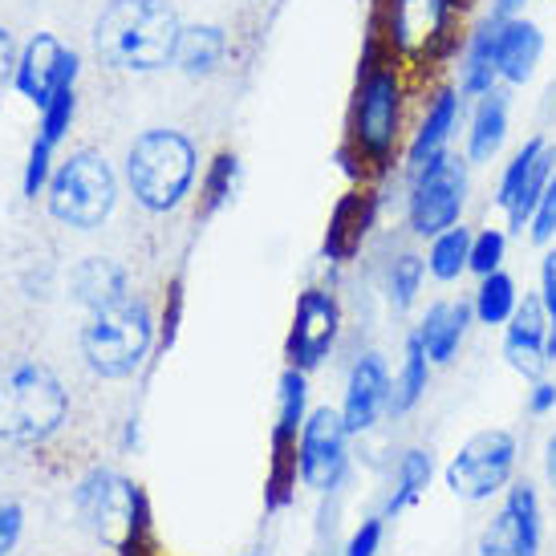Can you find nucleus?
I'll return each mask as SVG.
<instances>
[{
    "label": "nucleus",
    "mask_w": 556,
    "mask_h": 556,
    "mask_svg": "<svg viewBox=\"0 0 556 556\" xmlns=\"http://www.w3.org/2000/svg\"><path fill=\"white\" fill-rule=\"evenodd\" d=\"M184 21L167 0H110L93 21V53L110 70L155 74L175 65Z\"/></svg>",
    "instance_id": "f257e3e1"
},
{
    "label": "nucleus",
    "mask_w": 556,
    "mask_h": 556,
    "mask_svg": "<svg viewBox=\"0 0 556 556\" xmlns=\"http://www.w3.org/2000/svg\"><path fill=\"white\" fill-rule=\"evenodd\" d=\"M402 126V81L399 65L378 62V37H370L362 74H357L354 110H350V147H341V167L362 175L366 167L387 170L399 147Z\"/></svg>",
    "instance_id": "f03ea898"
},
{
    "label": "nucleus",
    "mask_w": 556,
    "mask_h": 556,
    "mask_svg": "<svg viewBox=\"0 0 556 556\" xmlns=\"http://www.w3.org/2000/svg\"><path fill=\"white\" fill-rule=\"evenodd\" d=\"M200 170L195 142L179 130H142L126 151V184L147 212H175L191 195Z\"/></svg>",
    "instance_id": "7ed1b4c3"
},
{
    "label": "nucleus",
    "mask_w": 556,
    "mask_h": 556,
    "mask_svg": "<svg viewBox=\"0 0 556 556\" xmlns=\"http://www.w3.org/2000/svg\"><path fill=\"white\" fill-rule=\"evenodd\" d=\"M70 415V394L58 374L41 362H21L0 374V443L37 447L62 431Z\"/></svg>",
    "instance_id": "20e7f679"
},
{
    "label": "nucleus",
    "mask_w": 556,
    "mask_h": 556,
    "mask_svg": "<svg viewBox=\"0 0 556 556\" xmlns=\"http://www.w3.org/2000/svg\"><path fill=\"white\" fill-rule=\"evenodd\" d=\"M155 345V321L139 296L93 309L81 325V357L98 378H130Z\"/></svg>",
    "instance_id": "39448f33"
},
{
    "label": "nucleus",
    "mask_w": 556,
    "mask_h": 556,
    "mask_svg": "<svg viewBox=\"0 0 556 556\" xmlns=\"http://www.w3.org/2000/svg\"><path fill=\"white\" fill-rule=\"evenodd\" d=\"M49 216L78 228V232H93L102 228L118 203V175L106 163V155L98 151H74L70 159H62L46 187Z\"/></svg>",
    "instance_id": "423d86ee"
},
{
    "label": "nucleus",
    "mask_w": 556,
    "mask_h": 556,
    "mask_svg": "<svg viewBox=\"0 0 556 556\" xmlns=\"http://www.w3.org/2000/svg\"><path fill=\"white\" fill-rule=\"evenodd\" d=\"M142 504H147V492L139 483L118 476V471H106V467L90 471L74 492V511H78L81 528L110 548H118L126 541V532L139 520Z\"/></svg>",
    "instance_id": "0eeeda50"
},
{
    "label": "nucleus",
    "mask_w": 556,
    "mask_h": 556,
    "mask_svg": "<svg viewBox=\"0 0 556 556\" xmlns=\"http://www.w3.org/2000/svg\"><path fill=\"white\" fill-rule=\"evenodd\" d=\"M387 37L394 53L439 62L455 49V0H390Z\"/></svg>",
    "instance_id": "6e6552de"
},
{
    "label": "nucleus",
    "mask_w": 556,
    "mask_h": 556,
    "mask_svg": "<svg viewBox=\"0 0 556 556\" xmlns=\"http://www.w3.org/2000/svg\"><path fill=\"white\" fill-rule=\"evenodd\" d=\"M467 200V170L464 163L451 155L434 159L431 167H422L410 187V228L418 236H439L459 224Z\"/></svg>",
    "instance_id": "1a4fd4ad"
},
{
    "label": "nucleus",
    "mask_w": 556,
    "mask_h": 556,
    "mask_svg": "<svg viewBox=\"0 0 556 556\" xmlns=\"http://www.w3.org/2000/svg\"><path fill=\"white\" fill-rule=\"evenodd\" d=\"M516 467V439L508 431H479L451 459L447 488L459 500H488L511 479Z\"/></svg>",
    "instance_id": "9d476101"
},
{
    "label": "nucleus",
    "mask_w": 556,
    "mask_h": 556,
    "mask_svg": "<svg viewBox=\"0 0 556 556\" xmlns=\"http://www.w3.org/2000/svg\"><path fill=\"white\" fill-rule=\"evenodd\" d=\"M345 443H350V427L341 410H313L305 415V427H301V483L313 488V492H329L338 488L341 476H345Z\"/></svg>",
    "instance_id": "9b49d317"
},
{
    "label": "nucleus",
    "mask_w": 556,
    "mask_h": 556,
    "mask_svg": "<svg viewBox=\"0 0 556 556\" xmlns=\"http://www.w3.org/2000/svg\"><path fill=\"white\" fill-rule=\"evenodd\" d=\"M78 81V53L65 49L53 33H37L29 46L16 58L13 86L21 98H29L33 106L41 110L53 93L70 90Z\"/></svg>",
    "instance_id": "f8f14e48"
},
{
    "label": "nucleus",
    "mask_w": 556,
    "mask_h": 556,
    "mask_svg": "<svg viewBox=\"0 0 556 556\" xmlns=\"http://www.w3.org/2000/svg\"><path fill=\"white\" fill-rule=\"evenodd\" d=\"M341 329V309L338 301L321 289H305L296 296V313L293 325H289V341H285V354H289V366L296 370H313L321 366L333 341H338Z\"/></svg>",
    "instance_id": "ddd939ff"
},
{
    "label": "nucleus",
    "mask_w": 556,
    "mask_h": 556,
    "mask_svg": "<svg viewBox=\"0 0 556 556\" xmlns=\"http://www.w3.org/2000/svg\"><path fill=\"white\" fill-rule=\"evenodd\" d=\"M483 556H536L541 553V500L528 483H516L504 511L479 536Z\"/></svg>",
    "instance_id": "4468645a"
},
{
    "label": "nucleus",
    "mask_w": 556,
    "mask_h": 556,
    "mask_svg": "<svg viewBox=\"0 0 556 556\" xmlns=\"http://www.w3.org/2000/svg\"><path fill=\"white\" fill-rule=\"evenodd\" d=\"M74 114H78V93L74 86L62 93H53L46 106H41V123H37V139L29 147V163H25V179H21V191L37 200L41 191L49 187V175H53V151L62 147L65 130L74 123Z\"/></svg>",
    "instance_id": "2eb2a0df"
},
{
    "label": "nucleus",
    "mask_w": 556,
    "mask_h": 556,
    "mask_svg": "<svg viewBox=\"0 0 556 556\" xmlns=\"http://www.w3.org/2000/svg\"><path fill=\"white\" fill-rule=\"evenodd\" d=\"M504 357L516 374L525 378H541L548 357V313H544L541 296H525L516 313L508 317V333H504Z\"/></svg>",
    "instance_id": "dca6fc26"
},
{
    "label": "nucleus",
    "mask_w": 556,
    "mask_h": 556,
    "mask_svg": "<svg viewBox=\"0 0 556 556\" xmlns=\"http://www.w3.org/2000/svg\"><path fill=\"white\" fill-rule=\"evenodd\" d=\"M387 406H390V374H387V366H382V357L366 354L354 370H350L341 418H345L350 434H362V431H370Z\"/></svg>",
    "instance_id": "f3484780"
},
{
    "label": "nucleus",
    "mask_w": 556,
    "mask_h": 556,
    "mask_svg": "<svg viewBox=\"0 0 556 556\" xmlns=\"http://www.w3.org/2000/svg\"><path fill=\"white\" fill-rule=\"evenodd\" d=\"M541 58H544V33L536 21H525V16L500 21V33H495V70H500V81L525 86L536 74Z\"/></svg>",
    "instance_id": "a211bd4d"
},
{
    "label": "nucleus",
    "mask_w": 556,
    "mask_h": 556,
    "mask_svg": "<svg viewBox=\"0 0 556 556\" xmlns=\"http://www.w3.org/2000/svg\"><path fill=\"white\" fill-rule=\"evenodd\" d=\"M459 106H464V93L459 90H439L427 102V114H422V123L415 130V142H410V151H406V167L410 175H418L422 167H431L434 159L447 155V142L455 135V126H459Z\"/></svg>",
    "instance_id": "6ab92c4d"
},
{
    "label": "nucleus",
    "mask_w": 556,
    "mask_h": 556,
    "mask_svg": "<svg viewBox=\"0 0 556 556\" xmlns=\"http://www.w3.org/2000/svg\"><path fill=\"white\" fill-rule=\"evenodd\" d=\"M374 228V195L370 191H350L341 195L333 216L325 224L321 256L329 264H345L357 256V248L366 240V232Z\"/></svg>",
    "instance_id": "aec40b11"
},
{
    "label": "nucleus",
    "mask_w": 556,
    "mask_h": 556,
    "mask_svg": "<svg viewBox=\"0 0 556 556\" xmlns=\"http://www.w3.org/2000/svg\"><path fill=\"white\" fill-rule=\"evenodd\" d=\"M70 296L81 309H106L114 301H123L126 293V268L110 256H86V261L70 273Z\"/></svg>",
    "instance_id": "412c9836"
},
{
    "label": "nucleus",
    "mask_w": 556,
    "mask_h": 556,
    "mask_svg": "<svg viewBox=\"0 0 556 556\" xmlns=\"http://www.w3.org/2000/svg\"><path fill=\"white\" fill-rule=\"evenodd\" d=\"M471 313H476V305H467V301H443V305H431V309H427L415 338L422 341V350H427L431 362L447 366L451 357H455V350H459V341H464V333H467V325H471Z\"/></svg>",
    "instance_id": "4be33fe9"
},
{
    "label": "nucleus",
    "mask_w": 556,
    "mask_h": 556,
    "mask_svg": "<svg viewBox=\"0 0 556 556\" xmlns=\"http://www.w3.org/2000/svg\"><path fill=\"white\" fill-rule=\"evenodd\" d=\"M508 139V93L492 90L479 98L467 130V163H492Z\"/></svg>",
    "instance_id": "5701e85b"
},
{
    "label": "nucleus",
    "mask_w": 556,
    "mask_h": 556,
    "mask_svg": "<svg viewBox=\"0 0 556 556\" xmlns=\"http://www.w3.org/2000/svg\"><path fill=\"white\" fill-rule=\"evenodd\" d=\"M495 33H500V21L488 16L471 41L464 49V65H459V93L464 98H483V93L495 90L500 81V70H495Z\"/></svg>",
    "instance_id": "b1692460"
},
{
    "label": "nucleus",
    "mask_w": 556,
    "mask_h": 556,
    "mask_svg": "<svg viewBox=\"0 0 556 556\" xmlns=\"http://www.w3.org/2000/svg\"><path fill=\"white\" fill-rule=\"evenodd\" d=\"M301 434L273 427V459H268V483H264V508L280 511L293 504L296 479H301Z\"/></svg>",
    "instance_id": "393cba45"
},
{
    "label": "nucleus",
    "mask_w": 556,
    "mask_h": 556,
    "mask_svg": "<svg viewBox=\"0 0 556 556\" xmlns=\"http://www.w3.org/2000/svg\"><path fill=\"white\" fill-rule=\"evenodd\" d=\"M228 53V33L219 25H184L179 33V49H175V65L187 78H212Z\"/></svg>",
    "instance_id": "a878e982"
},
{
    "label": "nucleus",
    "mask_w": 556,
    "mask_h": 556,
    "mask_svg": "<svg viewBox=\"0 0 556 556\" xmlns=\"http://www.w3.org/2000/svg\"><path fill=\"white\" fill-rule=\"evenodd\" d=\"M431 357L422 350V341L410 338L406 341V357H402V370L399 378L390 382V410L394 415H406V410H415L418 399L427 394V378H431V366H427Z\"/></svg>",
    "instance_id": "bb28decb"
},
{
    "label": "nucleus",
    "mask_w": 556,
    "mask_h": 556,
    "mask_svg": "<svg viewBox=\"0 0 556 556\" xmlns=\"http://www.w3.org/2000/svg\"><path fill=\"white\" fill-rule=\"evenodd\" d=\"M520 305V293H516V280L508 273H492V277H479V293H476V317L483 325H504Z\"/></svg>",
    "instance_id": "cd10ccee"
},
{
    "label": "nucleus",
    "mask_w": 556,
    "mask_h": 556,
    "mask_svg": "<svg viewBox=\"0 0 556 556\" xmlns=\"http://www.w3.org/2000/svg\"><path fill=\"white\" fill-rule=\"evenodd\" d=\"M236 179H240V159H236L232 151H219V155L212 159L207 175H203V184H200V216L203 219L216 216L219 207L232 200Z\"/></svg>",
    "instance_id": "c85d7f7f"
},
{
    "label": "nucleus",
    "mask_w": 556,
    "mask_h": 556,
    "mask_svg": "<svg viewBox=\"0 0 556 556\" xmlns=\"http://www.w3.org/2000/svg\"><path fill=\"white\" fill-rule=\"evenodd\" d=\"M467 256H471V232L467 228H447L434 236L427 268L434 280H455L459 273H467Z\"/></svg>",
    "instance_id": "c756f323"
},
{
    "label": "nucleus",
    "mask_w": 556,
    "mask_h": 556,
    "mask_svg": "<svg viewBox=\"0 0 556 556\" xmlns=\"http://www.w3.org/2000/svg\"><path fill=\"white\" fill-rule=\"evenodd\" d=\"M427 483H431V455H427V451H406L399 464V488H394V495L387 500L390 516L402 508H410L418 495L427 492Z\"/></svg>",
    "instance_id": "7c9ffc66"
},
{
    "label": "nucleus",
    "mask_w": 556,
    "mask_h": 556,
    "mask_svg": "<svg viewBox=\"0 0 556 556\" xmlns=\"http://www.w3.org/2000/svg\"><path fill=\"white\" fill-rule=\"evenodd\" d=\"M305 399H309V382H305V370H289L280 374V390H277V427L280 431H296L305 427Z\"/></svg>",
    "instance_id": "2f4dec72"
},
{
    "label": "nucleus",
    "mask_w": 556,
    "mask_h": 556,
    "mask_svg": "<svg viewBox=\"0 0 556 556\" xmlns=\"http://www.w3.org/2000/svg\"><path fill=\"white\" fill-rule=\"evenodd\" d=\"M418 285H422V261L418 256H399V261L390 264V301H394V309H410L418 296Z\"/></svg>",
    "instance_id": "473e14b6"
},
{
    "label": "nucleus",
    "mask_w": 556,
    "mask_h": 556,
    "mask_svg": "<svg viewBox=\"0 0 556 556\" xmlns=\"http://www.w3.org/2000/svg\"><path fill=\"white\" fill-rule=\"evenodd\" d=\"M504 252H508V236L488 228V232L471 236V256H467V268H471L476 277H492V273H500V264H504Z\"/></svg>",
    "instance_id": "72a5a7b5"
},
{
    "label": "nucleus",
    "mask_w": 556,
    "mask_h": 556,
    "mask_svg": "<svg viewBox=\"0 0 556 556\" xmlns=\"http://www.w3.org/2000/svg\"><path fill=\"white\" fill-rule=\"evenodd\" d=\"M114 553H118V556H167V553H163V544H159V536H155V520H151V500L142 504L135 528L126 532V541L118 544Z\"/></svg>",
    "instance_id": "f704fd0d"
},
{
    "label": "nucleus",
    "mask_w": 556,
    "mask_h": 556,
    "mask_svg": "<svg viewBox=\"0 0 556 556\" xmlns=\"http://www.w3.org/2000/svg\"><path fill=\"white\" fill-rule=\"evenodd\" d=\"M179 325H184V277H175L167 285V301H163V317H159V345L163 350L175 345Z\"/></svg>",
    "instance_id": "c9c22d12"
},
{
    "label": "nucleus",
    "mask_w": 556,
    "mask_h": 556,
    "mask_svg": "<svg viewBox=\"0 0 556 556\" xmlns=\"http://www.w3.org/2000/svg\"><path fill=\"white\" fill-rule=\"evenodd\" d=\"M528 236H532V244H548L556 236V170H553V179H548V187H544V195H541V203H536L532 219H528Z\"/></svg>",
    "instance_id": "e433bc0d"
},
{
    "label": "nucleus",
    "mask_w": 556,
    "mask_h": 556,
    "mask_svg": "<svg viewBox=\"0 0 556 556\" xmlns=\"http://www.w3.org/2000/svg\"><path fill=\"white\" fill-rule=\"evenodd\" d=\"M541 301L548 313V357H556V248L541 264Z\"/></svg>",
    "instance_id": "4c0bfd02"
},
{
    "label": "nucleus",
    "mask_w": 556,
    "mask_h": 556,
    "mask_svg": "<svg viewBox=\"0 0 556 556\" xmlns=\"http://www.w3.org/2000/svg\"><path fill=\"white\" fill-rule=\"evenodd\" d=\"M21 532H25V508L13 500H0V556H13Z\"/></svg>",
    "instance_id": "58836bf2"
},
{
    "label": "nucleus",
    "mask_w": 556,
    "mask_h": 556,
    "mask_svg": "<svg viewBox=\"0 0 556 556\" xmlns=\"http://www.w3.org/2000/svg\"><path fill=\"white\" fill-rule=\"evenodd\" d=\"M382 544V520H366V525L354 532V541L345 548V556H374Z\"/></svg>",
    "instance_id": "ea45409f"
},
{
    "label": "nucleus",
    "mask_w": 556,
    "mask_h": 556,
    "mask_svg": "<svg viewBox=\"0 0 556 556\" xmlns=\"http://www.w3.org/2000/svg\"><path fill=\"white\" fill-rule=\"evenodd\" d=\"M16 58H21V49H16V41H13V33L0 25V86L4 81H13V74H16Z\"/></svg>",
    "instance_id": "a19ab883"
},
{
    "label": "nucleus",
    "mask_w": 556,
    "mask_h": 556,
    "mask_svg": "<svg viewBox=\"0 0 556 556\" xmlns=\"http://www.w3.org/2000/svg\"><path fill=\"white\" fill-rule=\"evenodd\" d=\"M553 406H556V387L553 382H536V387H532V399H528V410H532V415H548Z\"/></svg>",
    "instance_id": "79ce46f5"
},
{
    "label": "nucleus",
    "mask_w": 556,
    "mask_h": 556,
    "mask_svg": "<svg viewBox=\"0 0 556 556\" xmlns=\"http://www.w3.org/2000/svg\"><path fill=\"white\" fill-rule=\"evenodd\" d=\"M525 4H528V0H495L492 16H495V21H511V16L525 13Z\"/></svg>",
    "instance_id": "37998d69"
},
{
    "label": "nucleus",
    "mask_w": 556,
    "mask_h": 556,
    "mask_svg": "<svg viewBox=\"0 0 556 556\" xmlns=\"http://www.w3.org/2000/svg\"><path fill=\"white\" fill-rule=\"evenodd\" d=\"M544 471H548V483L556 488V434L548 439V447H544Z\"/></svg>",
    "instance_id": "c03bdc74"
},
{
    "label": "nucleus",
    "mask_w": 556,
    "mask_h": 556,
    "mask_svg": "<svg viewBox=\"0 0 556 556\" xmlns=\"http://www.w3.org/2000/svg\"><path fill=\"white\" fill-rule=\"evenodd\" d=\"M553 98H556V90H553Z\"/></svg>",
    "instance_id": "a18cd8bd"
}]
</instances>
